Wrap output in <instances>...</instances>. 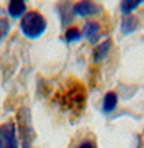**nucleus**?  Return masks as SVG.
Instances as JSON below:
<instances>
[{
    "mask_svg": "<svg viewBox=\"0 0 144 148\" xmlns=\"http://www.w3.org/2000/svg\"><path fill=\"white\" fill-rule=\"evenodd\" d=\"M48 28V23L44 20V16L38 12H26L22 18V23H20V30L26 38L30 40H36L46 32Z\"/></svg>",
    "mask_w": 144,
    "mask_h": 148,
    "instance_id": "f257e3e1",
    "label": "nucleus"
},
{
    "mask_svg": "<svg viewBox=\"0 0 144 148\" xmlns=\"http://www.w3.org/2000/svg\"><path fill=\"white\" fill-rule=\"evenodd\" d=\"M16 125L13 120H8L0 125V148H18Z\"/></svg>",
    "mask_w": 144,
    "mask_h": 148,
    "instance_id": "f03ea898",
    "label": "nucleus"
},
{
    "mask_svg": "<svg viewBox=\"0 0 144 148\" xmlns=\"http://www.w3.org/2000/svg\"><path fill=\"white\" fill-rule=\"evenodd\" d=\"M72 12H74V15H79V16H92L100 12V7L92 3V2H80V3L74 5Z\"/></svg>",
    "mask_w": 144,
    "mask_h": 148,
    "instance_id": "7ed1b4c3",
    "label": "nucleus"
},
{
    "mask_svg": "<svg viewBox=\"0 0 144 148\" xmlns=\"http://www.w3.org/2000/svg\"><path fill=\"white\" fill-rule=\"evenodd\" d=\"M82 36H85L90 43H97L98 38H100V25L95 23V21H89L84 27V32H82Z\"/></svg>",
    "mask_w": 144,
    "mask_h": 148,
    "instance_id": "20e7f679",
    "label": "nucleus"
},
{
    "mask_svg": "<svg viewBox=\"0 0 144 148\" xmlns=\"http://www.w3.org/2000/svg\"><path fill=\"white\" fill-rule=\"evenodd\" d=\"M8 13L11 18H22L26 13V3L22 0H13L8 3Z\"/></svg>",
    "mask_w": 144,
    "mask_h": 148,
    "instance_id": "39448f33",
    "label": "nucleus"
},
{
    "mask_svg": "<svg viewBox=\"0 0 144 148\" xmlns=\"http://www.w3.org/2000/svg\"><path fill=\"white\" fill-rule=\"evenodd\" d=\"M116 104H118V95L115 94V92H107L105 97H103V104H101L103 112H105V114L113 112L116 109Z\"/></svg>",
    "mask_w": 144,
    "mask_h": 148,
    "instance_id": "423d86ee",
    "label": "nucleus"
},
{
    "mask_svg": "<svg viewBox=\"0 0 144 148\" xmlns=\"http://www.w3.org/2000/svg\"><path fill=\"white\" fill-rule=\"evenodd\" d=\"M136 28H138V20H136V16H133V15H123L121 32L124 33V35L134 32Z\"/></svg>",
    "mask_w": 144,
    "mask_h": 148,
    "instance_id": "0eeeda50",
    "label": "nucleus"
},
{
    "mask_svg": "<svg viewBox=\"0 0 144 148\" xmlns=\"http://www.w3.org/2000/svg\"><path fill=\"white\" fill-rule=\"evenodd\" d=\"M110 46H112L110 40L100 43V45H98V46L93 49V61H101L103 58H107L108 51H110Z\"/></svg>",
    "mask_w": 144,
    "mask_h": 148,
    "instance_id": "6e6552de",
    "label": "nucleus"
},
{
    "mask_svg": "<svg viewBox=\"0 0 144 148\" xmlns=\"http://www.w3.org/2000/svg\"><path fill=\"white\" fill-rule=\"evenodd\" d=\"M141 2L143 0H134V2H131V0H126V2H121V5H120V10H121L123 15H131L136 8H138L139 5H141Z\"/></svg>",
    "mask_w": 144,
    "mask_h": 148,
    "instance_id": "1a4fd4ad",
    "label": "nucleus"
},
{
    "mask_svg": "<svg viewBox=\"0 0 144 148\" xmlns=\"http://www.w3.org/2000/svg\"><path fill=\"white\" fill-rule=\"evenodd\" d=\"M80 36H82V33H80V30H77V28H69L67 32H66V36L64 40L67 43H74V41H79Z\"/></svg>",
    "mask_w": 144,
    "mask_h": 148,
    "instance_id": "9d476101",
    "label": "nucleus"
},
{
    "mask_svg": "<svg viewBox=\"0 0 144 148\" xmlns=\"http://www.w3.org/2000/svg\"><path fill=\"white\" fill-rule=\"evenodd\" d=\"M8 32H10V23L5 18H0V40H3L8 35Z\"/></svg>",
    "mask_w": 144,
    "mask_h": 148,
    "instance_id": "9b49d317",
    "label": "nucleus"
},
{
    "mask_svg": "<svg viewBox=\"0 0 144 148\" xmlns=\"http://www.w3.org/2000/svg\"><path fill=\"white\" fill-rule=\"evenodd\" d=\"M75 148H97L93 142H82L80 145H77Z\"/></svg>",
    "mask_w": 144,
    "mask_h": 148,
    "instance_id": "f8f14e48",
    "label": "nucleus"
},
{
    "mask_svg": "<svg viewBox=\"0 0 144 148\" xmlns=\"http://www.w3.org/2000/svg\"><path fill=\"white\" fill-rule=\"evenodd\" d=\"M23 148H31V147H23Z\"/></svg>",
    "mask_w": 144,
    "mask_h": 148,
    "instance_id": "ddd939ff",
    "label": "nucleus"
}]
</instances>
